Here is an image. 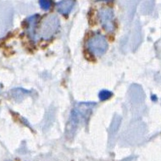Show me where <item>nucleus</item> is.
<instances>
[{"label": "nucleus", "instance_id": "f257e3e1", "mask_svg": "<svg viewBox=\"0 0 161 161\" xmlns=\"http://www.w3.org/2000/svg\"><path fill=\"white\" fill-rule=\"evenodd\" d=\"M95 104L96 103H78V105L73 110L69 122L68 124L69 132L70 130L71 131L75 130V129L80 125V123L86 121L91 114L92 108L94 107Z\"/></svg>", "mask_w": 161, "mask_h": 161}, {"label": "nucleus", "instance_id": "f03ea898", "mask_svg": "<svg viewBox=\"0 0 161 161\" xmlns=\"http://www.w3.org/2000/svg\"><path fill=\"white\" fill-rule=\"evenodd\" d=\"M59 26V19L56 15H48L42 19L38 34L43 39L51 38L54 35Z\"/></svg>", "mask_w": 161, "mask_h": 161}, {"label": "nucleus", "instance_id": "7ed1b4c3", "mask_svg": "<svg viewBox=\"0 0 161 161\" xmlns=\"http://www.w3.org/2000/svg\"><path fill=\"white\" fill-rule=\"evenodd\" d=\"M87 47L90 52L94 55L102 56L108 49V42L105 37L100 34L92 36L87 42Z\"/></svg>", "mask_w": 161, "mask_h": 161}, {"label": "nucleus", "instance_id": "20e7f679", "mask_svg": "<svg viewBox=\"0 0 161 161\" xmlns=\"http://www.w3.org/2000/svg\"><path fill=\"white\" fill-rule=\"evenodd\" d=\"M98 18L103 28L107 31H113L114 30V12L111 8H102L98 11Z\"/></svg>", "mask_w": 161, "mask_h": 161}, {"label": "nucleus", "instance_id": "39448f33", "mask_svg": "<svg viewBox=\"0 0 161 161\" xmlns=\"http://www.w3.org/2000/svg\"><path fill=\"white\" fill-rule=\"evenodd\" d=\"M38 15L35 14L29 17L27 19V33L33 41L37 40V34H36V25H37Z\"/></svg>", "mask_w": 161, "mask_h": 161}, {"label": "nucleus", "instance_id": "423d86ee", "mask_svg": "<svg viewBox=\"0 0 161 161\" xmlns=\"http://www.w3.org/2000/svg\"><path fill=\"white\" fill-rule=\"evenodd\" d=\"M74 4H75V1H72V0L60 1L57 3V9L60 14L67 15L70 12Z\"/></svg>", "mask_w": 161, "mask_h": 161}, {"label": "nucleus", "instance_id": "0eeeda50", "mask_svg": "<svg viewBox=\"0 0 161 161\" xmlns=\"http://www.w3.org/2000/svg\"><path fill=\"white\" fill-rule=\"evenodd\" d=\"M112 93L110 91H108V90H102L101 92H99V94H98V97H99L100 100H102V101H104V100H107L108 98H110L112 97Z\"/></svg>", "mask_w": 161, "mask_h": 161}, {"label": "nucleus", "instance_id": "6e6552de", "mask_svg": "<svg viewBox=\"0 0 161 161\" xmlns=\"http://www.w3.org/2000/svg\"><path fill=\"white\" fill-rule=\"evenodd\" d=\"M39 3H40L41 8H43L44 10H47V9H48L51 7L52 2L51 1H47V0H42V1L39 2Z\"/></svg>", "mask_w": 161, "mask_h": 161}]
</instances>
